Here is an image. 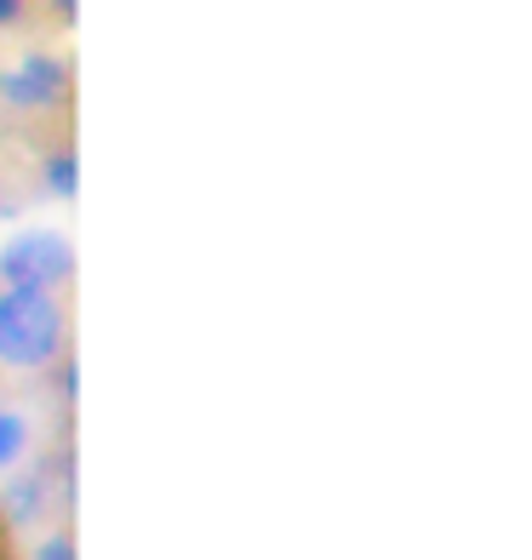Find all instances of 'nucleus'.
Segmentation results:
<instances>
[{"label":"nucleus","mask_w":532,"mask_h":560,"mask_svg":"<svg viewBox=\"0 0 532 560\" xmlns=\"http://www.w3.org/2000/svg\"><path fill=\"white\" fill-rule=\"evenodd\" d=\"M0 280L12 287H53V292H74V246L53 229L18 235L12 246H0Z\"/></svg>","instance_id":"obj_2"},{"label":"nucleus","mask_w":532,"mask_h":560,"mask_svg":"<svg viewBox=\"0 0 532 560\" xmlns=\"http://www.w3.org/2000/svg\"><path fill=\"white\" fill-rule=\"evenodd\" d=\"M35 195H46V189H41V166H35V155H30L23 143H12L7 132H0V218L23 212Z\"/></svg>","instance_id":"obj_4"},{"label":"nucleus","mask_w":532,"mask_h":560,"mask_svg":"<svg viewBox=\"0 0 532 560\" xmlns=\"http://www.w3.org/2000/svg\"><path fill=\"white\" fill-rule=\"evenodd\" d=\"M74 361V292L0 280V395H46Z\"/></svg>","instance_id":"obj_1"},{"label":"nucleus","mask_w":532,"mask_h":560,"mask_svg":"<svg viewBox=\"0 0 532 560\" xmlns=\"http://www.w3.org/2000/svg\"><path fill=\"white\" fill-rule=\"evenodd\" d=\"M35 395H0V480L30 469L41 452V423L30 412Z\"/></svg>","instance_id":"obj_3"},{"label":"nucleus","mask_w":532,"mask_h":560,"mask_svg":"<svg viewBox=\"0 0 532 560\" xmlns=\"http://www.w3.org/2000/svg\"><path fill=\"white\" fill-rule=\"evenodd\" d=\"M30 23H53V0H0V35H23Z\"/></svg>","instance_id":"obj_5"}]
</instances>
